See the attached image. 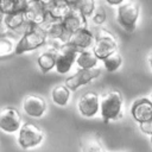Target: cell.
Segmentation results:
<instances>
[{"label": "cell", "instance_id": "30bf717a", "mask_svg": "<svg viewBox=\"0 0 152 152\" xmlns=\"http://www.w3.org/2000/svg\"><path fill=\"white\" fill-rule=\"evenodd\" d=\"M23 119L19 110L14 107H4L0 109V131L13 134L19 131Z\"/></svg>", "mask_w": 152, "mask_h": 152}, {"label": "cell", "instance_id": "ffe728a7", "mask_svg": "<svg viewBox=\"0 0 152 152\" xmlns=\"http://www.w3.org/2000/svg\"><path fill=\"white\" fill-rule=\"evenodd\" d=\"M71 93L72 91L64 83L57 84L51 90V101L53 102V104H56L58 107H64L70 102Z\"/></svg>", "mask_w": 152, "mask_h": 152}, {"label": "cell", "instance_id": "ac0fdd59", "mask_svg": "<svg viewBox=\"0 0 152 152\" xmlns=\"http://www.w3.org/2000/svg\"><path fill=\"white\" fill-rule=\"evenodd\" d=\"M100 62H101L100 58L90 49V50L78 51L75 65L77 69H91V68H96Z\"/></svg>", "mask_w": 152, "mask_h": 152}, {"label": "cell", "instance_id": "9a60e30c", "mask_svg": "<svg viewBox=\"0 0 152 152\" xmlns=\"http://www.w3.org/2000/svg\"><path fill=\"white\" fill-rule=\"evenodd\" d=\"M88 18L77 8V7H72V10L70 11V13L62 19L65 28L68 30V32L70 34H72L74 32L83 28V27H87L88 26Z\"/></svg>", "mask_w": 152, "mask_h": 152}, {"label": "cell", "instance_id": "f1b7e54d", "mask_svg": "<svg viewBox=\"0 0 152 152\" xmlns=\"http://www.w3.org/2000/svg\"><path fill=\"white\" fill-rule=\"evenodd\" d=\"M147 63H148V68H150V70H151V72H152V51L148 53V56H147Z\"/></svg>", "mask_w": 152, "mask_h": 152}, {"label": "cell", "instance_id": "83f0119b", "mask_svg": "<svg viewBox=\"0 0 152 152\" xmlns=\"http://www.w3.org/2000/svg\"><path fill=\"white\" fill-rule=\"evenodd\" d=\"M126 0H104V2L110 6V7H118L119 5H121L122 2H125Z\"/></svg>", "mask_w": 152, "mask_h": 152}, {"label": "cell", "instance_id": "4fadbf2b", "mask_svg": "<svg viewBox=\"0 0 152 152\" xmlns=\"http://www.w3.org/2000/svg\"><path fill=\"white\" fill-rule=\"evenodd\" d=\"M131 115L138 124L152 120V102L150 99H137L131 106Z\"/></svg>", "mask_w": 152, "mask_h": 152}, {"label": "cell", "instance_id": "e0dca14e", "mask_svg": "<svg viewBox=\"0 0 152 152\" xmlns=\"http://www.w3.org/2000/svg\"><path fill=\"white\" fill-rule=\"evenodd\" d=\"M37 65L38 69L43 74H48L55 70L56 66V48L51 46L44 51H42L37 57Z\"/></svg>", "mask_w": 152, "mask_h": 152}, {"label": "cell", "instance_id": "277c9868", "mask_svg": "<svg viewBox=\"0 0 152 152\" xmlns=\"http://www.w3.org/2000/svg\"><path fill=\"white\" fill-rule=\"evenodd\" d=\"M95 55L101 59H103L106 56L115 52L119 50V43L114 33H112L109 30L104 27H100L97 32L95 33V43L91 49Z\"/></svg>", "mask_w": 152, "mask_h": 152}, {"label": "cell", "instance_id": "4dcf8cb0", "mask_svg": "<svg viewBox=\"0 0 152 152\" xmlns=\"http://www.w3.org/2000/svg\"><path fill=\"white\" fill-rule=\"evenodd\" d=\"M66 1H69L72 6H76V4H77V1H78V0H66Z\"/></svg>", "mask_w": 152, "mask_h": 152}, {"label": "cell", "instance_id": "d6a6232c", "mask_svg": "<svg viewBox=\"0 0 152 152\" xmlns=\"http://www.w3.org/2000/svg\"><path fill=\"white\" fill-rule=\"evenodd\" d=\"M148 99H150V101H151V102H152V91H151V93H150V95H148Z\"/></svg>", "mask_w": 152, "mask_h": 152}, {"label": "cell", "instance_id": "8992f818", "mask_svg": "<svg viewBox=\"0 0 152 152\" xmlns=\"http://www.w3.org/2000/svg\"><path fill=\"white\" fill-rule=\"evenodd\" d=\"M78 50L70 43H63L56 49V66L55 70L59 75H66L71 71L76 63Z\"/></svg>", "mask_w": 152, "mask_h": 152}, {"label": "cell", "instance_id": "9c48e42d", "mask_svg": "<svg viewBox=\"0 0 152 152\" xmlns=\"http://www.w3.org/2000/svg\"><path fill=\"white\" fill-rule=\"evenodd\" d=\"M77 112L81 116L90 119L100 114V95L95 91H87L77 100Z\"/></svg>", "mask_w": 152, "mask_h": 152}, {"label": "cell", "instance_id": "52a82bcc", "mask_svg": "<svg viewBox=\"0 0 152 152\" xmlns=\"http://www.w3.org/2000/svg\"><path fill=\"white\" fill-rule=\"evenodd\" d=\"M43 30L46 33L48 37V43H50L51 46L58 48L61 44L69 42L70 39V33L65 28L64 24L62 20H55V19H48L43 25H40Z\"/></svg>", "mask_w": 152, "mask_h": 152}, {"label": "cell", "instance_id": "7c38bea8", "mask_svg": "<svg viewBox=\"0 0 152 152\" xmlns=\"http://www.w3.org/2000/svg\"><path fill=\"white\" fill-rule=\"evenodd\" d=\"M24 15L28 24L39 26L43 25L49 19L46 7L39 0H33L30 4H27V6L24 10Z\"/></svg>", "mask_w": 152, "mask_h": 152}, {"label": "cell", "instance_id": "2e32d148", "mask_svg": "<svg viewBox=\"0 0 152 152\" xmlns=\"http://www.w3.org/2000/svg\"><path fill=\"white\" fill-rule=\"evenodd\" d=\"M45 7H46L48 15L50 19L62 20L70 13L74 6L66 0H53Z\"/></svg>", "mask_w": 152, "mask_h": 152}, {"label": "cell", "instance_id": "ba28073f", "mask_svg": "<svg viewBox=\"0 0 152 152\" xmlns=\"http://www.w3.org/2000/svg\"><path fill=\"white\" fill-rule=\"evenodd\" d=\"M100 74H101V69L97 66L91 69H77L74 74H71L65 78L64 84L71 91H76L81 87L95 81L100 76Z\"/></svg>", "mask_w": 152, "mask_h": 152}, {"label": "cell", "instance_id": "603a6c76", "mask_svg": "<svg viewBox=\"0 0 152 152\" xmlns=\"http://www.w3.org/2000/svg\"><path fill=\"white\" fill-rule=\"evenodd\" d=\"M27 6L25 0H0V12L6 15L18 11H24Z\"/></svg>", "mask_w": 152, "mask_h": 152}, {"label": "cell", "instance_id": "3957f363", "mask_svg": "<svg viewBox=\"0 0 152 152\" xmlns=\"http://www.w3.org/2000/svg\"><path fill=\"white\" fill-rule=\"evenodd\" d=\"M140 18V4L138 0H127L116 7V24L126 32H134Z\"/></svg>", "mask_w": 152, "mask_h": 152}, {"label": "cell", "instance_id": "6da1fadb", "mask_svg": "<svg viewBox=\"0 0 152 152\" xmlns=\"http://www.w3.org/2000/svg\"><path fill=\"white\" fill-rule=\"evenodd\" d=\"M124 96L119 90H108L100 95V115L104 122L118 121L124 115Z\"/></svg>", "mask_w": 152, "mask_h": 152}, {"label": "cell", "instance_id": "44dd1931", "mask_svg": "<svg viewBox=\"0 0 152 152\" xmlns=\"http://www.w3.org/2000/svg\"><path fill=\"white\" fill-rule=\"evenodd\" d=\"M17 42L18 39H15L11 32L0 36V59L11 57L15 53Z\"/></svg>", "mask_w": 152, "mask_h": 152}, {"label": "cell", "instance_id": "836d02e7", "mask_svg": "<svg viewBox=\"0 0 152 152\" xmlns=\"http://www.w3.org/2000/svg\"><path fill=\"white\" fill-rule=\"evenodd\" d=\"M150 141H151V144H152V134L150 135Z\"/></svg>", "mask_w": 152, "mask_h": 152}, {"label": "cell", "instance_id": "cb8c5ba5", "mask_svg": "<svg viewBox=\"0 0 152 152\" xmlns=\"http://www.w3.org/2000/svg\"><path fill=\"white\" fill-rule=\"evenodd\" d=\"M81 152H107L106 148L102 146L100 140L95 138H89L86 140V142L81 146Z\"/></svg>", "mask_w": 152, "mask_h": 152}, {"label": "cell", "instance_id": "7a4b0ae2", "mask_svg": "<svg viewBox=\"0 0 152 152\" xmlns=\"http://www.w3.org/2000/svg\"><path fill=\"white\" fill-rule=\"evenodd\" d=\"M46 43L48 37L43 27L39 25L28 24L17 42L14 55H24L27 52H32L37 49L43 48L44 45H46Z\"/></svg>", "mask_w": 152, "mask_h": 152}, {"label": "cell", "instance_id": "d6986e66", "mask_svg": "<svg viewBox=\"0 0 152 152\" xmlns=\"http://www.w3.org/2000/svg\"><path fill=\"white\" fill-rule=\"evenodd\" d=\"M4 23L10 31H19V30L25 31V28L28 25V23L25 19L24 11H18V12L4 15Z\"/></svg>", "mask_w": 152, "mask_h": 152}, {"label": "cell", "instance_id": "4316f807", "mask_svg": "<svg viewBox=\"0 0 152 152\" xmlns=\"http://www.w3.org/2000/svg\"><path fill=\"white\" fill-rule=\"evenodd\" d=\"M139 129L140 132H142L146 135H151L152 134V120L145 121V122H140L139 125Z\"/></svg>", "mask_w": 152, "mask_h": 152}, {"label": "cell", "instance_id": "8fae6325", "mask_svg": "<svg viewBox=\"0 0 152 152\" xmlns=\"http://www.w3.org/2000/svg\"><path fill=\"white\" fill-rule=\"evenodd\" d=\"M24 113L33 119H40L48 110L46 101L38 94H28L24 97L21 103Z\"/></svg>", "mask_w": 152, "mask_h": 152}, {"label": "cell", "instance_id": "5bb4252c", "mask_svg": "<svg viewBox=\"0 0 152 152\" xmlns=\"http://www.w3.org/2000/svg\"><path fill=\"white\" fill-rule=\"evenodd\" d=\"M69 42L78 51L90 50V49H93L94 43H95V33L91 30H89V27L87 26V27H83V28L74 32L70 36Z\"/></svg>", "mask_w": 152, "mask_h": 152}, {"label": "cell", "instance_id": "d4e9b609", "mask_svg": "<svg viewBox=\"0 0 152 152\" xmlns=\"http://www.w3.org/2000/svg\"><path fill=\"white\" fill-rule=\"evenodd\" d=\"M75 7H77L89 19L96 10V0H78Z\"/></svg>", "mask_w": 152, "mask_h": 152}, {"label": "cell", "instance_id": "1f68e13d", "mask_svg": "<svg viewBox=\"0 0 152 152\" xmlns=\"http://www.w3.org/2000/svg\"><path fill=\"white\" fill-rule=\"evenodd\" d=\"M2 20H4V14H2L1 12H0V24L2 23Z\"/></svg>", "mask_w": 152, "mask_h": 152}, {"label": "cell", "instance_id": "f546056e", "mask_svg": "<svg viewBox=\"0 0 152 152\" xmlns=\"http://www.w3.org/2000/svg\"><path fill=\"white\" fill-rule=\"evenodd\" d=\"M39 1H40L43 5H45V6H46V5H49V4H50L51 1H53V0H39Z\"/></svg>", "mask_w": 152, "mask_h": 152}, {"label": "cell", "instance_id": "5b68a950", "mask_svg": "<svg viewBox=\"0 0 152 152\" xmlns=\"http://www.w3.org/2000/svg\"><path fill=\"white\" fill-rule=\"evenodd\" d=\"M18 145L23 150H31L39 146L44 140V131L32 124L24 122L18 131Z\"/></svg>", "mask_w": 152, "mask_h": 152}, {"label": "cell", "instance_id": "484cf974", "mask_svg": "<svg viewBox=\"0 0 152 152\" xmlns=\"http://www.w3.org/2000/svg\"><path fill=\"white\" fill-rule=\"evenodd\" d=\"M89 20H91V23L96 26H102L107 20V14L102 8H99V10H95V12L91 14Z\"/></svg>", "mask_w": 152, "mask_h": 152}, {"label": "cell", "instance_id": "7402d4cb", "mask_svg": "<svg viewBox=\"0 0 152 152\" xmlns=\"http://www.w3.org/2000/svg\"><path fill=\"white\" fill-rule=\"evenodd\" d=\"M101 62H102V66H103V69L106 71H108V72H115V71H118L122 66L124 58H122L121 53L118 50V51H115V52L106 56L103 59H101Z\"/></svg>", "mask_w": 152, "mask_h": 152}]
</instances>
